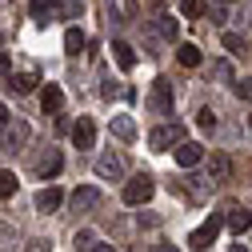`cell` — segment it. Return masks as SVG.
Returning <instances> with one entry per match:
<instances>
[{"label": "cell", "mask_w": 252, "mask_h": 252, "mask_svg": "<svg viewBox=\"0 0 252 252\" xmlns=\"http://www.w3.org/2000/svg\"><path fill=\"white\" fill-rule=\"evenodd\" d=\"M156 252H180V248H172V244H160V248H156Z\"/></svg>", "instance_id": "obj_34"}, {"label": "cell", "mask_w": 252, "mask_h": 252, "mask_svg": "<svg viewBox=\"0 0 252 252\" xmlns=\"http://www.w3.org/2000/svg\"><path fill=\"white\" fill-rule=\"evenodd\" d=\"M76 248H88V252H92V248H96V236H92L88 228H84V232H76Z\"/></svg>", "instance_id": "obj_28"}, {"label": "cell", "mask_w": 252, "mask_h": 252, "mask_svg": "<svg viewBox=\"0 0 252 252\" xmlns=\"http://www.w3.org/2000/svg\"><path fill=\"white\" fill-rule=\"evenodd\" d=\"M112 20H136V0H112Z\"/></svg>", "instance_id": "obj_18"}, {"label": "cell", "mask_w": 252, "mask_h": 252, "mask_svg": "<svg viewBox=\"0 0 252 252\" xmlns=\"http://www.w3.org/2000/svg\"><path fill=\"white\" fill-rule=\"evenodd\" d=\"M36 84H40L36 68H24V72H12V84H8V88H12V92H32Z\"/></svg>", "instance_id": "obj_15"}, {"label": "cell", "mask_w": 252, "mask_h": 252, "mask_svg": "<svg viewBox=\"0 0 252 252\" xmlns=\"http://www.w3.org/2000/svg\"><path fill=\"white\" fill-rule=\"evenodd\" d=\"M176 60H180L184 68H196V64H200V48H196V44H180V48H176Z\"/></svg>", "instance_id": "obj_20"}, {"label": "cell", "mask_w": 252, "mask_h": 252, "mask_svg": "<svg viewBox=\"0 0 252 252\" xmlns=\"http://www.w3.org/2000/svg\"><path fill=\"white\" fill-rule=\"evenodd\" d=\"M156 32H160V36H164V40H176V20H172V16H164V12H160V16H156Z\"/></svg>", "instance_id": "obj_23"}, {"label": "cell", "mask_w": 252, "mask_h": 252, "mask_svg": "<svg viewBox=\"0 0 252 252\" xmlns=\"http://www.w3.org/2000/svg\"><path fill=\"white\" fill-rule=\"evenodd\" d=\"M204 160V148L196 144V140H184V144H176V164L180 168H196Z\"/></svg>", "instance_id": "obj_6"}, {"label": "cell", "mask_w": 252, "mask_h": 252, "mask_svg": "<svg viewBox=\"0 0 252 252\" xmlns=\"http://www.w3.org/2000/svg\"><path fill=\"white\" fill-rule=\"evenodd\" d=\"M72 144H76V148H92V144H96V124H92L88 116H80V120L72 124Z\"/></svg>", "instance_id": "obj_8"}, {"label": "cell", "mask_w": 252, "mask_h": 252, "mask_svg": "<svg viewBox=\"0 0 252 252\" xmlns=\"http://www.w3.org/2000/svg\"><path fill=\"white\" fill-rule=\"evenodd\" d=\"M60 204H64V192H60V188H40L36 192V208L40 212H56Z\"/></svg>", "instance_id": "obj_14"}, {"label": "cell", "mask_w": 252, "mask_h": 252, "mask_svg": "<svg viewBox=\"0 0 252 252\" xmlns=\"http://www.w3.org/2000/svg\"><path fill=\"white\" fill-rule=\"evenodd\" d=\"M220 224H224V216H220V212H212V216L204 220V224H200L192 236H188L192 252H208V248H212V240H216V232H220Z\"/></svg>", "instance_id": "obj_1"}, {"label": "cell", "mask_w": 252, "mask_h": 252, "mask_svg": "<svg viewBox=\"0 0 252 252\" xmlns=\"http://www.w3.org/2000/svg\"><path fill=\"white\" fill-rule=\"evenodd\" d=\"M148 112L152 116H168L172 112V84L168 80H152V88H148Z\"/></svg>", "instance_id": "obj_2"}, {"label": "cell", "mask_w": 252, "mask_h": 252, "mask_svg": "<svg viewBox=\"0 0 252 252\" xmlns=\"http://www.w3.org/2000/svg\"><path fill=\"white\" fill-rule=\"evenodd\" d=\"M180 12H184L188 20H196V16H204V0H180Z\"/></svg>", "instance_id": "obj_25"}, {"label": "cell", "mask_w": 252, "mask_h": 252, "mask_svg": "<svg viewBox=\"0 0 252 252\" xmlns=\"http://www.w3.org/2000/svg\"><path fill=\"white\" fill-rule=\"evenodd\" d=\"M220 4H232V0H220Z\"/></svg>", "instance_id": "obj_36"}, {"label": "cell", "mask_w": 252, "mask_h": 252, "mask_svg": "<svg viewBox=\"0 0 252 252\" xmlns=\"http://www.w3.org/2000/svg\"><path fill=\"white\" fill-rule=\"evenodd\" d=\"M232 252H248V248H240V244H236V248H232Z\"/></svg>", "instance_id": "obj_35"}, {"label": "cell", "mask_w": 252, "mask_h": 252, "mask_svg": "<svg viewBox=\"0 0 252 252\" xmlns=\"http://www.w3.org/2000/svg\"><path fill=\"white\" fill-rule=\"evenodd\" d=\"M92 252H112V244H96V248H92Z\"/></svg>", "instance_id": "obj_33"}, {"label": "cell", "mask_w": 252, "mask_h": 252, "mask_svg": "<svg viewBox=\"0 0 252 252\" xmlns=\"http://www.w3.org/2000/svg\"><path fill=\"white\" fill-rule=\"evenodd\" d=\"M40 108H44L48 116H56L60 108H64V92H60V84H44V92H40Z\"/></svg>", "instance_id": "obj_11"}, {"label": "cell", "mask_w": 252, "mask_h": 252, "mask_svg": "<svg viewBox=\"0 0 252 252\" xmlns=\"http://www.w3.org/2000/svg\"><path fill=\"white\" fill-rule=\"evenodd\" d=\"M96 176H104V180L124 176V160H120L116 152H100V156H96Z\"/></svg>", "instance_id": "obj_7"}, {"label": "cell", "mask_w": 252, "mask_h": 252, "mask_svg": "<svg viewBox=\"0 0 252 252\" xmlns=\"http://www.w3.org/2000/svg\"><path fill=\"white\" fill-rule=\"evenodd\" d=\"M12 192H16V176L8 168H0V200H8Z\"/></svg>", "instance_id": "obj_24"}, {"label": "cell", "mask_w": 252, "mask_h": 252, "mask_svg": "<svg viewBox=\"0 0 252 252\" xmlns=\"http://www.w3.org/2000/svg\"><path fill=\"white\" fill-rule=\"evenodd\" d=\"M112 56H116V64L128 72V68H136V52H132V44H124V40H112Z\"/></svg>", "instance_id": "obj_17"}, {"label": "cell", "mask_w": 252, "mask_h": 252, "mask_svg": "<svg viewBox=\"0 0 252 252\" xmlns=\"http://www.w3.org/2000/svg\"><path fill=\"white\" fill-rule=\"evenodd\" d=\"M248 124H252V116H248Z\"/></svg>", "instance_id": "obj_37"}, {"label": "cell", "mask_w": 252, "mask_h": 252, "mask_svg": "<svg viewBox=\"0 0 252 252\" xmlns=\"http://www.w3.org/2000/svg\"><path fill=\"white\" fill-rule=\"evenodd\" d=\"M152 176H132L128 184H124V204H148L152 200Z\"/></svg>", "instance_id": "obj_4"}, {"label": "cell", "mask_w": 252, "mask_h": 252, "mask_svg": "<svg viewBox=\"0 0 252 252\" xmlns=\"http://www.w3.org/2000/svg\"><path fill=\"white\" fill-rule=\"evenodd\" d=\"M224 48L228 52H244V36L240 32H224Z\"/></svg>", "instance_id": "obj_27"}, {"label": "cell", "mask_w": 252, "mask_h": 252, "mask_svg": "<svg viewBox=\"0 0 252 252\" xmlns=\"http://www.w3.org/2000/svg\"><path fill=\"white\" fill-rule=\"evenodd\" d=\"M148 144H152L156 152H164V148H172V144H184V124H160V128H152V132H148Z\"/></svg>", "instance_id": "obj_3"}, {"label": "cell", "mask_w": 252, "mask_h": 252, "mask_svg": "<svg viewBox=\"0 0 252 252\" xmlns=\"http://www.w3.org/2000/svg\"><path fill=\"white\" fill-rule=\"evenodd\" d=\"M60 164H64V160H60V152H56V148H48L40 160H36V176H40V180H52V176L60 172Z\"/></svg>", "instance_id": "obj_12"}, {"label": "cell", "mask_w": 252, "mask_h": 252, "mask_svg": "<svg viewBox=\"0 0 252 252\" xmlns=\"http://www.w3.org/2000/svg\"><path fill=\"white\" fill-rule=\"evenodd\" d=\"M4 128H8V108L0 104V132H4Z\"/></svg>", "instance_id": "obj_32"}, {"label": "cell", "mask_w": 252, "mask_h": 252, "mask_svg": "<svg viewBox=\"0 0 252 252\" xmlns=\"http://www.w3.org/2000/svg\"><path fill=\"white\" fill-rule=\"evenodd\" d=\"M56 4H60V0H28V8H32V20H40V24L52 16V8H56Z\"/></svg>", "instance_id": "obj_21"}, {"label": "cell", "mask_w": 252, "mask_h": 252, "mask_svg": "<svg viewBox=\"0 0 252 252\" xmlns=\"http://www.w3.org/2000/svg\"><path fill=\"white\" fill-rule=\"evenodd\" d=\"M96 204H100V192H96V188H76V192H72V208H76V212H92Z\"/></svg>", "instance_id": "obj_13"}, {"label": "cell", "mask_w": 252, "mask_h": 252, "mask_svg": "<svg viewBox=\"0 0 252 252\" xmlns=\"http://www.w3.org/2000/svg\"><path fill=\"white\" fill-rule=\"evenodd\" d=\"M28 136H32V128H28L24 120H8V128L0 132V140H4V148H8V152L24 148V144H28Z\"/></svg>", "instance_id": "obj_5"}, {"label": "cell", "mask_w": 252, "mask_h": 252, "mask_svg": "<svg viewBox=\"0 0 252 252\" xmlns=\"http://www.w3.org/2000/svg\"><path fill=\"white\" fill-rule=\"evenodd\" d=\"M80 12H84V0H60V16L64 20H80Z\"/></svg>", "instance_id": "obj_22"}, {"label": "cell", "mask_w": 252, "mask_h": 252, "mask_svg": "<svg viewBox=\"0 0 252 252\" xmlns=\"http://www.w3.org/2000/svg\"><path fill=\"white\" fill-rule=\"evenodd\" d=\"M84 44H88V36L80 32V28H68V32H64V52H68V56H80Z\"/></svg>", "instance_id": "obj_19"}, {"label": "cell", "mask_w": 252, "mask_h": 252, "mask_svg": "<svg viewBox=\"0 0 252 252\" xmlns=\"http://www.w3.org/2000/svg\"><path fill=\"white\" fill-rule=\"evenodd\" d=\"M196 124L212 132V128H216V112H212V108H200V112H196Z\"/></svg>", "instance_id": "obj_26"}, {"label": "cell", "mask_w": 252, "mask_h": 252, "mask_svg": "<svg viewBox=\"0 0 252 252\" xmlns=\"http://www.w3.org/2000/svg\"><path fill=\"white\" fill-rule=\"evenodd\" d=\"M108 128H112V136H120V140H136V124H132V116H112Z\"/></svg>", "instance_id": "obj_16"}, {"label": "cell", "mask_w": 252, "mask_h": 252, "mask_svg": "<svg viewBox=\"0 0 252 252\" xmlns=\"http://www.w3.org/2000/svg\"><path fill=\"white\" fill-rule=\"evenodd\" d=\"M12 72V60H8V52H0V80H4Z\"/></svg>", "instance_id": "obj_30"}, {"label": "cell", "mask_w": 252, "mask_h": 252, "mask_svg": "<svg viewBox=\"0 0 252 252\" xmlns=\"http://www.w3.org/2000/svg\"><path fill=\"white\" fill-rule=\"evenodd\" d=\"M236 92H240L244 100H252V76H248V80H240V84H236Z\"/></svg>", "instance_id": "obj_29"}, {"label": "cell", "mask_w": 252, "mask_h": 252, "mask_svg": "<svg viewBox=\"0 0 252 252\" xmlns=\"http://www.w3.org/2000/svg\"><path fill=\"white\" fill-rule=\"evenodd\" d=\"M228 176H232L228 156H224V152H212V156H208V180H212V184H224Z\"/></svg>", "instance_id": "obj_9"}, {"label": "cell", "mask_w": 252, "mask_h": 252, "mask_svg": "<svg viewBox=\"0 0 252 252\" xmlns=\"http://www.w3.org/2000/svg\"><path fill=\"white\" fill-rule=\"evenodd\" d=\"M24 252H48V244H44V240H32V244H28Z\"/></svg>", "instance_id": "obj_31"}, {"label": "cell", "mask_w": 252, "mask_h": 252, "mask_svg": "<svg viewBox=\"0 0 252 252\" xmlns=\"http://www.w3.org/2000/svg\"><path fill=\"white\" fill-rule=\"evenodd\" d=\"M224 224L240 236V232H248V228H252V212H248V208H240V204H232V208L224 212Z\"/></svg>", "instance_id": "obj_10"}]
</instances>
